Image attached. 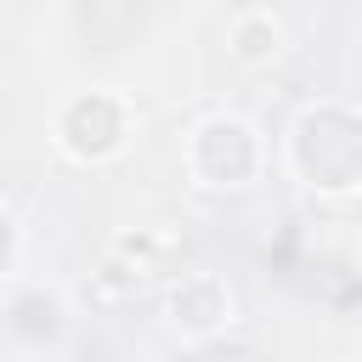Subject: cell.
Wrapping results in <instances>:
<instances>
[{
	"label": "cell",
	"mask_w": 362,
	"mask_h": 362,
	"mask_svg": "<svg viewBox=\"0 0 362 362\" xmlns=\"http://www.w3.org/2000/svg\"><path fill=\"white\" fill-rule=\"evenodd\" d=\"M17 260H23V226H17V215L0 204V283L17 277Z\"/></svg>",
	"instance_id": "cell-9"
},
{
	"label": "cell",
	"mask_w": 362,
	"mask_h": 362,
	"mask_svg": "<svg viewBox=\"0 0 362 362\" xmlns=\"http://www.w3.org/2000/svg\"><path fill=\"white\" fill-rule=\"evenodd\" d=\"M113 249H119V255H130L136 266H147L153 277H158V266H164V238H158V232H147V226L119 232V238H113Z\"/></svg>",
	"instance_id": "cell-8"
},
{
	"label": "cell",
	"mask_w": 362,
	"mask_h": 362,
	"mask_svg": "<svg viewBox=\"0 0 362 362\" xmlns=\"http://www.w3.org/2000/svg\"><path fill=\"white\" fill-rule=\"evenodd\" d=\"M147 283H153L147 266H136L130 255L107 249V260H102V272H96V300H102V305H130V300H141Z\"/></svg>",
	"instance_id": "cell-7"
},
{
	"label": "cell",
	"mask_w": 362,
	"mask_h": 362,
	"mask_svg": "<svg viewBox=\"0 0 362 362\" xmlns=\"http://www.w3.org/2000/svg\"><path fill=\"white\" fill-rule=\"evenodd\" d=\"M181 164L192 175V187H209V192H243L260 181L266 170V136L243 119V113H209L187 130V147H181Z\"/></svg>",
	"instance_id": "cell-3"
},
{
	"label": "cell",
	"mask_w": 362,
	"mask_h": 362,
	"mask_svg": "<svg viewBox=\"0 0 362 362\" xmlns=\"http://www.w3.org/2000/svg\"><path fill=\"white\" fill-rule=\"evenodd\" d=\"M232 6H260V0H232Z\"/></svg>",
	"instance_id": "cell-10"
},
{
	"label": "cell",
	"mask_w": 362,
	"mask_h": 362,
	"mask_svg": "<svg viewBox=\"0 0 362 362\" xmlns=\"http://www.w3.org/2000/svg\"><path fill=\"white\" fill-rule=\"evenodd\" d=\"M0 334L28 356H57L74 339V305L57 283H11L0 294Z\"/></svg>",
	"instance_id": "cell-4"
},
{
	"label": "cell",
	"mask_w": 362,
	"mask_h": 362,
	"mask_svg": "<svg viewBox=\"0 0 362 362\" xmlns=\"http://www.w3.org/2000/svg\"><path fill=\"white\" fill-rule=\"evenodd\" d=\"M51 141H57V153H62L68 164H85V170L113 164V158L136 141V107H130V96L113 90V85L74 90V96H62L57 113H51Z\"/></svg>",
	"instance_id": "cell-2"
},
{
	"label": "cell",
	"mask_w": 362,
	"mask_h": 362,
	"mask_svg": "<svg viewBox=\"0 0 362 362\" xmlns=\"http://www.w3.org/2000/svg\"><path fill=\"white\" fill-rule=\"evenodd\" d=\"M164 328L187 351L204 345L221 328H238V294H232V283L221 272H209V266L170 277V288H164Z\"/></svg>",
	"instance_id": "cell-5"
},
{
	"label": "cell",
	"mask_w": 362,
	"mask_h": 362,
	"mask_svg": "<svg viewBox=\"0 0 362 362\" xmlns=\"http://www.w3.org/2000/svg\"><path fill=\"white\" fill-rule=\"evenodd\" d=\"M283 164L317 198L362 192V107L339 96L305 102L283 136Z\"/></svg>",
	"instance_id": "cell-1"
},
{
	"label": "cell",
	"mask_w": 362,
	"mask_h": 362,
	"mask_svg": "<svg viewBox=\"0 0 362 362\" xmlns=\"http://www.w3.org/2000/svg\"><path fill=\"white\" fill-rule=\"evenodd\" d=\"M283 45H288V34H283V23H277L272 6H238L232 11V23H226V57L238 68H272L283 57Z\"/></svg>",
	"instance_id": "cell-6"
}]
</instances>
